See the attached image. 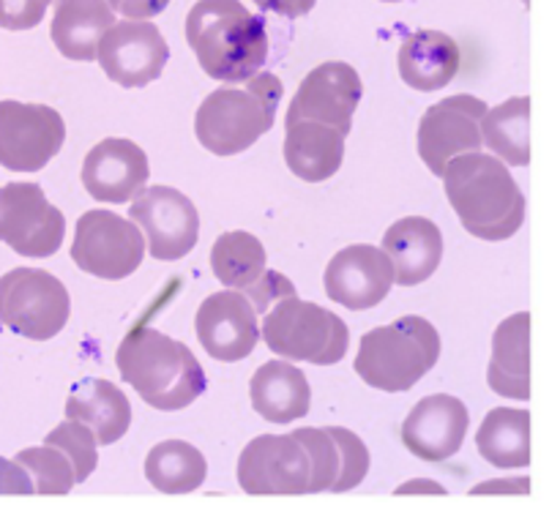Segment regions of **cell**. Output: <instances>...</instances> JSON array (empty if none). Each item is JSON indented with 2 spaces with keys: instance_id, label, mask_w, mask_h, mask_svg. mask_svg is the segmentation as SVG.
Returning a JSON list of instances; mask_svg holds the SVG:
<instances>
[{
  "instance_id": "1",
  "label": "cell",
  "mask_w": 560,
  "mask_h": 505,
  "mask_svg": "<svg viewBox=\"0 0 560 505\" xmlns=\"http://www.w3.org/2000/svg\"><path fill=\"white\" fill-rule=\"evenodd\" d=\"M186 42L200 69L228 85L252 80L268 60L266 22L241 0H197L186 16Z\"/></svg>"
},
{
  "instance_id": "2",
  "label": "cell",
  "mask_w": 560,
  "mask_h": 505,
  "mask_svg": "<svg viewBox=\"0 0 560 505\" xmlns=\"http://www.w3.org/2000/svg\"><path fill=\"white\" fill-rule=\"evenodd\" d=\"M120 377L145 404L164 413L189 408L202 397L208 377L189 348L151 326H135L115 353Z\"/></svg>"
},
{
  "instance_id": "3",
  "label": "cell",
  "mask_w": 560,
  "mask_h": 505,
  "mask_svg": "<svg viewBox=\"0 0 560 505\" xmlns=\"http://www.w3.org/2000/svg\"><path fill=\"white\" fill-rule=\"evenodd\" d=\"M443 189L463 227L481 240H509L525 222V195L506 164L490 153H465L443 173Z\"/></svg>"
},
{
  "instance_id": "4",
  "label": "cell",
  "mask_w": 560,
  "mask_h": 505,
  "mask_svg": "<svg viewBox=\"0 0 560 505\" xmlns=\"http://www.w3.org/2000/svg\"><path fill=\"white\" fill-rule=\"evenodd\" d=\"M282 93V80L271 71H257L252 80H246V87H217L197 107V140L213 156L244 153L266 131H271Z\"/></svg>"
},
{
  "instance_id": "5",
  "label": "cell",
  "mask_w": 560,
  "mask_h": 505,
  "mask_svg": "<svg viewBox=\"0 0 560 505\" xmlns=\"http://www.w3.org/2000/svg\"><path fill=\"white\" fill-rule=\"evenodd\" d=\"M441 359V337L424 317H399L361 337L355 372L370 388L386 394L410 391Z\"/></svg>"
},
{
  "instance_id": "6",
  "label": "cell",
  "mask_w": 560,
  "mask_h": 505,
  "mask_svg": "<svg viewBox=\"0 0 560 505\" xmlns=\"http://www.w3.org/2000/svg\"><path fill=\"white\" fill-rule=\"evenodd\" d=\"M260 339L279 359L317 366L339 364L350 348V331L342 317L295 295L277 301L266 312Z\"/></svg>"
},
{
  "instance_id": "7",
  "label": "cell",
  "mask_w": 560,
  "mask_h": 505,
  "mask_svg": "<svg viewBox=\"0 0 560 505\" xmlns=\"http://www.w3.org/2000/svg\"><path fill=\"white\" fill-rule=\"evenodd\" d=\"M69 290L38 268H14L0 277V326L33 342L58 337L69 322Z\"/></svg>"
},
{
  "instance_id": "8",
  "label": "cell",
  "mask_w": 560,
  "mask_h": 505,
  "mask_svg": "<svg viewBox=\"0 0 560 505\" xmlns=\"http://www.w3.org/2000/svg\"><path fill=\"white\" fill-rule=\"evenodd\" d=\"M142 257H145V238L137 224L113 211L82 213L71 244V260L80 271L118 282L140 268Z\"/></svg>"
},
{
  "instance_id": "9",
  "label": "cell",
  "mask_w": 560,
  "mask_h": 505,
  "mask_svg": "<svg viewBox=\"0 0 560 505\" xmlns=\"http://www.w3.org/2000/svg\"><path fill=\"white\" fill-rule=\"evenodd\" d=\"M66 124L47 104L0 102V167L38 173L60 153Z\"/></svg>"
},
{
  "instance_id": "10",
  "label": "cell",
  "mask_w": 560,
  "mask_h": 505,
  "mask_svg": "<svg viewBox=\"0 0 560 505\" xmlns=\"http://www.w3.org/2000/svg\"><path fill=\"white\" fill-rule=\"evenodd\" d=\"M66 238V216L38 184L0 186V244L22 257H52Z\"/></svg>"
},
{
  "instance_id": "11",
  "label": "cell",
  "mask_w": 560,
  "mask_h": 505,
  "mask_svg": "<svg viewBox=\"0 0 560 505\" xmlns=\"http://www.w3.org/2000/svg\"><path fill=\"white\" fill-rule=\"evenodd\" d=\"M361 96L364 85L359 71L342 60H328L304 77L284 115V129L295 124H320L348 137Z\"/></svg>"
},
{
  "instance_id": "12",
  "label": "cell",
  "mask_w": 560,
  "mask_h": 505,
  "mask_svg": "<svg viewBox=\"0 0 560 505\" xmlns=\"http://www.w3.org/2000/svg\"><path fill=\"white\" fill-rule=\"evenodd\" d=\"M129 222L145 233L153 260H180L195 249L200 238V216L195 202L173 186L142 189L129 205Z\"/></svg>"
},
{
  "instance_id": "13",
  "label": "cell",
  "mask_w": 560,
  "mask_h": 505,
  "mask_svg": "<svg viewBox=\"0 0 560 505\" xmlns=\"http://www.w3.org/2000/svg\"><path fill=\"white\" fill-rule=\"evenodd\" d=\"M481 98L459 93L432 104L419 124V156L432 175L443 178L448 164L465 153H479L481 118L487 115Z\"/></svg>"
},
{
  "instance_id": "14",
  "label": "cell",
  "mask_w": 560,
  "mask_h": 505,
  "mask_svg": "<svg viewBox=\"0 0 560 505\" xmlns=\"http://www.w3.org/2000/svg\"><path fill=\"white\" fill-rule=\"evenodd\" d=\"M170 47L153 22H115L96 47L104 74L120 87H145L159 80L167 66Z\"/></svg>"
},
{
  "instance_id": "15",
  "label": "cell",
  "mask_w": 560,
  "mask_h": 505,
  "mask_svg": "<svg viewBox=\"0 0 560 505\" xmlns=\"http://www.w3.org/2000/svg\"><path fill=\"white\" fill-rule=\"evenodd\" d=\"M310 457L293 435H260L241 451L238 484L246 495H310Z\"/></svg>"
},
{
  "instance_id": "16",
  "label": "cell",
  "mask_w": 560,
  "mask_h": 505,
  "mask_svg": "<svg viewBox=\"0 0 560 505\" xmlns=\"http://www.w3.org/2000/svg\"><path fill=\"white\" fill-rule=\"evenodd\" d=\"M195 331L202 350L224 364L249 359L260 342L255 306L235 290H222L202 301L195 317Z\"/></svg>"
},
{
  "instance_id": "17",
  "label": "cell",
  "mask_w": 560,
  "mask_h": 505,
  "mask_svg": "<svg viewBox=\"0 0 560 505\" xmlns=\"http://www.w3.org/2000/svg\"><path fill=\"white\" fill-rule=\"evenodd\" d=\"M323 284L334 304H342L350 312L372 309L392 293V260L377 246L353 244L331 257Z\"/></svg>"
},
{
  "instance_id": "18",
  "label": "cell",
  "mask_w": 560,
  "mask_h": 505,
  "mask_svg": "<svg viewBox=\"0 0 560 505\" xmlns=\"http://www.w3.org/2000/svg\"><path fill=\"white\" fill-rule=\"evenodd\" d=\"M151 164L137 142L107 137L88 151L82 162V186L96 202H129L145 189Z\"/></svg>"
},
{
  "instance_id": "19",
  "label": "cell",
  "mask_w": 560,
  "mask_h": 505,
  "mask_svg": "<svg viewBox=\"0 0 560 505\" xmlns=\"http://www.w3.org/2000/svg\"><path fill=\"white\" fill-rule=\"evenodd\" d=\"M468 426V408L457 397L432 394L408 413L402 424V443L424 462H446L463 448Z\"/></svg>"
},
{
  "instance_id": "20",
  "label": "cell",
  "mask_w": 560,
  "mask_h": 505,
  "mask_svg": "<svg viewBox=\"0 0 560 505\" xmlns=\"http://www.w3.org/2000/svg\"><path fill=\"white\" fill-rule=\"evenodd\" d=\"M381 249L392 260L394 284L416 287V284L427 282L441 266L443 235L430 219L408 216L386 230Z\"/></svg>"
},
{
  "instance_id": "21",
  "label": "cell",
  "mask_w": 560,
  "mask_h": 505,
  "mask_svg": "<svg viewBox=\"0 0 560 505\" xmlns=\"http://www.w3.org/2000/svg\"><path fill=\"white\" fill-rule=\"evenodd\" d=\"M120 0H52L55 16L49 36L69 60L91 63L104 33L115 25Z\"/></svg>"
},
{
  "instance_id": "22",
  "label": "cell",
  "mask_w": 560,
  "mask_h": 505,
  "mask_svg": "<svg viewBox=\"0 0 560 505\" xmlns=\"http://www.w3.org/2000/svg\"><path fill=\"white\" fill-rule=\"evenodd\" d=\"M66 421L88 426L98 446H113L129 432L131 404L115 383L88 377L66 399Z\"/></svg>"
},
{
  "instance_id": "23",
  "label": "cell",
  "mask_w": 560,
  "mask_h": 505,
  "mask_svg": "<svg viewBox=\"0 0 560 505\" xmlns=\"http://www.w3.org/2000/svg\"><path fill=\"white\" fill-rule=\"evenodd\" d=\"M252 408L268 424H293L310 413V383L290 361H268L249 380Z\"/></svg>"
},
{
  "instance_id": "24",
  "label": "cell",
  "mask_w": 560,
  "mask_h": 505,
  "mask_svg": "<svg viewBox=\"0 0 560 505\" xmlns=\"http://www.w3.org/2000/svg\"><path fill=\"white\" fill-rule=\"evenodd\" d=\"M459 47L441 31H416L399 47V77L413 91H443L459 71Z\"/></svg>"
},
{
  "instance_id": "25",
  "label": "cell",
  "mask_w": 560,
  "mask_h": 505,
  "mask_svg": "<svg viewBox=\"0 0 560 505\" xmlns=\"http://www.w3.org/2000/svg\"><path fill=\"white\" fill-rule=\"evenodd\" d=\"M487 383L506 399L530 397V315L506 317L492 337V361Z\"/></svg>"
},
{
  "instance_id": "26",
  "label": "cell",
  "mask_w": 560,
  "mask_h": 505,
  "mask_svg": "<svg viewBox=\"0 0 560 505\" xmlns=\"http://www.w3.org/2000/svg\"><path fill=\"white\" fill-rule=\"evenodd\" d=\"M345 137L320 124L288 126L284 134V162L295 178L306 184H323L342 167Z\"/></svg>"
},
{
  "instance_id": "27",
  "label": "cell",
  "mask_w": 560,
  "mask_h": 505,
  "mask_svg": "<svg viewBox=\"0 0 560 505\" xmlns=\"http://www.w3.org/2000/svg\"><path fill=\"white\" fill-rule=\"evenodd\" d=\"M479 454L501 470L528 468L530 465V413L528 410L495 408L487 413L476 432Z\"/></svg>"
},
{
  "instance_id": "28",
  "label": "cell",
  "mask_w": 560,
  "mask_h": 505,
  "mask_svg": "<svg viewBox=\"0 0 560 505\" xmlns=\"http://www.w3.org/2000/svg\"><path fill=\"white\" fill-rule=\"evenodd\" d=\"M481 145L492 151V156L512 167L530 164V98L514 96L487 109L481 118Z\"/></svg>"
},
{
  "instance_id": "29",
  "label": "cell",
  "mask_w": 560,
  "mask_h": 505,
  "mask_svg": "<svg viewBox=\"0 0 560 505\" xmlns=\"http://www.w3.org/2000/svg\"><path fill=\"white\" fill-rule=\"evenodd\" d=\"M211 271L224 287L246 295L266 277V249L244 230L222 233L211 249Z\"/></svg>"
},
{
  "instance_id": "30",
  "label": "cell",
  "mask_w": 560,
  "mask_h": 505,
  "mask_svg": "<svg viewBox=\"0 0 560 505\" xmlns=\"http://www.w3.org/2000/svg\"><path fill=\"white\" fill-rule=\"evenodd\" d=\"M206 475V457L184 441L159 443L145 457V479L162 495H189L200 490Z\"/></svg>"
},
{
  "instance_id": "31",
  "label": "cell",
  "mask_w": 560,
  "mask_h": 505,
  "mask_svg": "<svg viewBox=\"0 0 560 505\" xmlns=\"http://www.w3.org/2000/svg\"><path fill=\"white\" fill-rule=\"evenodd\" d=\"M295 441L304 446L310 457V495L317 492H334L339 475H342V443H339V426H323V430H304L290 432Z\"/></svg>"
},
{
  "instance_id": "32",
  "label": "cell",
  "mask_w": 560,
  "mask_h": 505,
  "mask_svg": "<svg viewBox=\"0 0 560 505\" xmlns=\"http://www.w3.org/2000/svg\"><path fill=\"white\" fill-rule=\"evenodd\" d=\"M33 481V492L36 495H69L74 490V470L71 462L60 451L49 446L25 448L16 454L14 459Z\"/></svg>"
},
{
  "instance_id": "33",
  "label": "cell",
  "mask_w": 560,
  "mask_h": 505,
  "mask_svg": "<svg viewBox=\"0 0 560 505\" xmlns=\"http://www.w3.org/2000/svg\"><path fill=\"white\" fill-rule=\"evenodd\" d=\"M44 446L55 448V451H60L69 459L77 484L91 479V473L98 465L96 437H93V432L88 430V426L74 424V421H66V424L55 426V430L44 437Z\"/></svg>"
},
{
  "instance_id": "34",
  "label": "cell",
  "mask_w": 560,
  "mask_h": 505,
  "mask_svg": "<svg viewBox=\"0 0 560 505\" xmlns=\"http://www.w3.org/2000/svg\"><path fill=\"white\" fill-rule=\"evenodd\" d=\"M339 443H342V475H339L334 492H350L370 473V451L355 432L339 426Z\"/></svg>"
},
{
  "instance_id": "35",
  "label": "cell",
  "mask_w": 560,
  "mask_h": 505,
  "mask_svg": "<svg viewBox=\"0 0 560 505\" xmlns=\"http://www.w3.org/2000/svg\"><path fill=\"white\" fill-rule=\"evenodd\" d=\"M52 0H0V27L5 31H31L47 14Z\"/></svg>"
},
{
  "instance_id": "36",
  "label": "cell",
  "mask_w": 560,
  "mask_h": 505,
  "mask_svg": "<svg viewBox=\"0 0 560 505\" xmlns=\"http://www.w3.org/2000/svg\"><path fill=\"white\" fill-rule=\"evenodd\" d=\"M290 295H295L293 282H290L288 277H282V273H277V271H266L262 282L257 284L255 290H249V293H246V298L252 301V306H255L257 315H266V312L271 309L277 301L290 298Z\"/></svg>"
},
{
  "instance_id": "37",
  "label": "cell",
  "mask_w": 560,
  "mask_h": 505,
  "mask_svg": "<svg viewBox=\"0 0 560 505\" xmlns=\"http://www.w3.org/2000/svg\"><path fill=\"white\" fill-rule=\"evenodd\" d=\"M0 495H36L31 475L20 465L3 457H0Z\"/></svg>"
},
{
  "instance_id": "38",
  "label": "cell",
  "mask_w": 560,
  "mask_h": 505,
  "mask_svg": "<svg viewBox=\"0 0 560 505\" xmlns=\"http://www.w3.org/2000/svg\"><path fill=\"white\" fill-rule=\"evenodd\" d=\"M257 9L271 11V14L288 16V20H299V16L310 14L315 9L317 0H255Z\"/></svg>"
},
{
  "instance_id": "39",
  "label": "cell",
  "mask_w": 560,
  "mask_h": 505,
  "mask_svg": "<svg viewBox=\"0 0 560 505\" xmlns=\"http://www.w3.org/2000/svg\"><path fill=\"white\" fill-rule=\"evenodd\" d=\"M170 5V0H120L118 3V11L124 16H129V20H142L148 22L151 16L162 14L164 9Z\"/></svg>"
},
{
  "instance_id": "40",
  "label": "cell",
  "mask_w": 560,
  "mask_h": 505,
  "mask_svg": "<svg viewBox=\"0 0 560 505\" xmlns=\"http://www.w3.org/2000/svg\"><path fill=\"white\" fill-rule=\"evenodd\" d=\"M405 492H438V495H443V486L432 484V481H410V484L399 486L397 495H405Z\"/></svg>"
},
{
  "instance_id": "41",
  "label": "cell",
  "mask_w": 560,
  "mask_h": 505,
  "mask_svg": "<svg viewBox=\"0 0 560 505\" xmlns=\"http://www.w3.org/2000/svg\"><path fill=\"white\" fill-rule=\"evenodd\" d=\"M383 3H402V0H383Z\"/></svg>"
}]
</instances>
